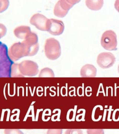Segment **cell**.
<instances>
[{
    "label": "cell",
    "mask_w": 119,
    "mask_h": 134,
    "mask_svg": "<svg viewBox=\"0 0 119 134\" xmlns=\"http://www.w3.org/2000/svg\"><path fill=\"white\" fill-rule=\"evenodd\" d=\"M38 45L35 42L28 39L25 43L14 44L8 50V54L13 61H18L23 57L33 56L37 53Z\"/></svg>",
    "instance_id": "6da1fadb"
},
{
    "label": "cell",
    "mask_w": 119,
    "mask_h": 134,
    "mask_svg": "<svg viewBox=\"0 0 119 134\" xmlns=\"http://www.w3.org/2000/svg\"><path fill=\"white\" fill-rule=\"evenodd\" d=\"M39 72V66L33 61L26 60L20 63H14L11 69V77H33Z\"/></svg>",
    "instance_id": "7a4b0ae2"
},
{
    "label": "cell",
    "mask_w": 119,
    "mask_h": 134,
    "mask_svg": "<svg viewBox=\"0 0 119 134\" xmlns=\"http://www.w3.org/2000/svg\"><path fill=\"white\" fill-rule=\"evenodd\" d=\"M14 63L9 55L8 47L0 42V78L11 77V69Z\"/></svg>",
    "instance_id": "3957f363"
},
{
    "label": "cell",
    "mask_w": 119,
    "mask_h": 134,
    "mask_svg": "<svg viewBox=\"0 0 119 134\" xmlns=\"http://www.w3.org/2000/svg\"><path fill=\"white\" fill-rule=\"evenodd\" d=\"M45 53L46 57L49 60H55L58 58L61 54L59 42L53 38L47 40L45 46Z\"/></svg>",
    "instance_id": "277c9868"
},
{
    "label": "cell",
    "mask_w": 119,
    "mask_h": 134,
    "mask_svg": "<svg viewBox=\"0 0 119 134\" xmlns=\"http://www.w3.org/2000/svg\"><path fill=\"white\" fill-rule=\"evenodd\" d=\"M96 61L99 67L106 69L113 66L116 59L114 55L111 53H103L99 55Z\"/></svg>",
    "instance_id": "5b68a950"
},
{
    "label": "cell",
    "mask_w": 119,
    "mask_h": 134,
    "mask_svg": "<svg viewBox=\"0 0 119 134\" xmlns=\"http://www.w3.org/2000/svg\"><path fill=\"white\" fill-rule=\"evenodd\" d=\"M97 74V69L92 64H86L82 67L80 75L82 77H94Z\"/></svg>",
    "instance_id": "8992f818"
},
{
    "label": "cell",
    "mask_w": 119,
    "mask_h": 134,
    "mask_svg": "<svg viewBox=\"0 0 119 134\" xmlns=\"http://www.w3.org/2000/svg\"><path fill=\"white\" fill-rule=\"evenodd\" d=\"M38 76L40 77H54V74L52 69L48 68H46L41 70Z\"/></svg>",
    "instance_id": "52a82bcc"
},
{
    "label": "cell",
    "mask_w": 119,
    "mask_h": 134,
    "mask_svg": "<svg viewBox=\"0 0 119 134\" xmlns=\"http://www.w3.org/2000/svg\"><path fill=\"white\" fill-rule=\"evenodd\" d=\"M118 72H119V65L118 66Z\"/></svg>",
    "instance_id": "ba28073f"
}]
</instances>
